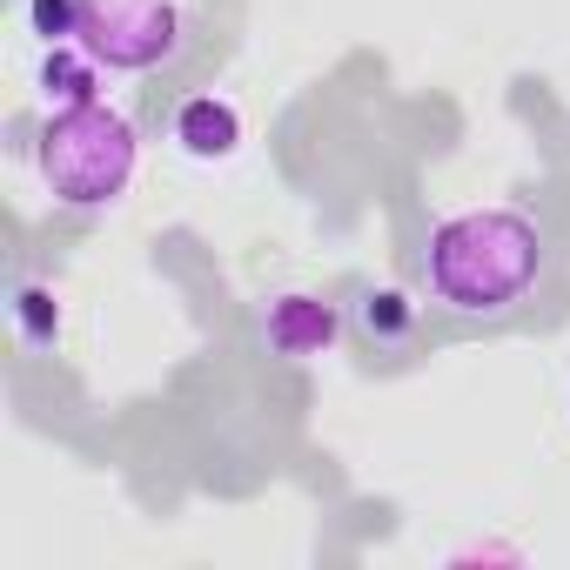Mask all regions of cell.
I'll return each mask as SVG.
<instances>
[{
    "instance_id": "cell-1",
    "label": "cell",
    "mask_w": 570,
    "mask_h": 570,
    "mask_svg": "<svg viewBox=\"0 0 570 570\" xmlns=\"http://www.w3.org/2000/svg\"><path fill=\"white\" fill-rule=\"evenodd\" d=\"M550 268V235L523 208H463L443 215L423 242V296L443 316H510Z\"/></svg>"
},
{
    "instance_id": "cell-2",
    "label": "cell",
    "mask_w": 570,
    "mask_h": 570,
    "mask_svg": "<svg viewBox=\"0 0 570 570\" xmlns=\"http://www.w3.org/2000/svg\"><path fill=\"white\" fill-rule=\"evenodd\" d=\"M35 168L61 208H115L135 188L141 168V135L121 108L88 101V108H55L35 141Z\"/></svg>"
},
{
    "instance_id": "cell-3",
    "label": "cell",
    "mask_w": 570,
    "mask_h": 570,
    "mask_svg": "<svg viewBox=\"0 0 570 570\" xmlns=\"http://www.w3.org/2000/svg\"><path fill=\"white\" fill-rule=\"evenodd\" d=\"M108 75H155L181 55L188 14L181 0H81V35H75Z\"/></svg>"
},
{
    "instance_id": "cell-4",
    "label": "cell",
    "mask_w": 570,
    "mask_h": 570,
    "mask_svg": "<svg viewBox=\"0 0 570 570\" xmlns=\"http://www.w3.org/2000/svg\"><path fill=\"white\" fill-rule=\"evenodd\" d=\"M336 336H343V309L316 289H282L262 303V343L282 363H316L336 350Z\"/></svg>"
},
{
    "instance_id": "cell-5",
    "label": "cell",
    "mask_w": 570,
    "mask_h": 570,
    "mask_svg": "<svg viewBox=\"0 0 570 570\" xmlns=\"http://www.w3.org/2000/svg\"><path fill=\"white\" fill-rule=\"evenodd\" d=\"M168 141H175V155H188L202 168L235 161V148H242V108L228 95H181L175 115H168Z\"/></svg>"
},
{
    "instance_id": "cell-6",
    "label": "cell",
    "mask_w": 570,
    "mask_h": 570,
    "mask_svg": "<svg viewBox=\"0 0 570 570\" xmlns=\"http://www.w3.org/2000/svg\"><path fill=\"white\" fill-rule=\"evenodd\" d=\"M101 75H108V68H101L81 41H61V48L41 55L35 88H41L48 108H88V101H101Z\"/></svg>"
},
{
    "instance_id": "cell-7",
    "label": "cell",
    "mask_w": 570,
    "mask_h": 570,
    "mask_svg": "<svg viewBox=\"0 0 570 570\" xmlns=\"http://www.w3.org/2000/svg\"><path fill=\"white\" fill-rule=\"evenodd\" d=\"M350 323H356V336L370 350H403L416 336V323H423V303H410L403 289H363Z\"/></svg>"
},
{
    "instance_id": "cell-8",
    "label": "cell",
    "mask_w": 570,
    "mask_h": 570,
    "mask_svg": "<svg viewBox=\"0 0 570 570\" xmlns=\"http://www.w3.org/2000/svg\"><path fill=\"white\" fill-rule=\"evenodd\" d=\"M14 323H21V336L35 350L41 343H61V303L48 289H35V282H21V289H14Z\"/></svg>"
},
{
    "instance_id": "cell-9",
    "label": "cell",
    "mask_w": 570,
    "mask_h": 570,
    "mask_svg": "<svg viewBox=\"0 0 570 570\" xmlns=\"http://www.w3.org/2000/svg\"><path fill=\"white\" fill-rule=\"evenodd\" d=\"M28 35L41 48H61L81 35V0H28Z\"/></svg>"
}]
</instances>
